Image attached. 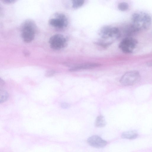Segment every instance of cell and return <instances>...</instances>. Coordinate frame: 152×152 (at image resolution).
<instances>
[{"instance_id":"1","label":"cell","mask_w":152,"mask_h":152,"mask_svg":"<svg viewBox=\"0 0 152 152\" xmlns=\"http://www.w3.org/2000/svg\"><path fill=\"white\" fill-rule=\"evenodd\" d=\"M132 20V24L139 31L147 29L151 23V16L143 12H137L133 13Z\"/></svg>"},{"instance_id":"2","label":"cell","mask_w":152,"mask_h":152,"mask_svg":"<svg viewBox=\"0 0 152 152\" xmlns=\"http://www.w3.org/2000/svg\"><path fill=\"white\" fill-rule=\"evenodd\" d=\"M36 29V25L32 21L28 20L24 23L21 28V36L24 42L28 43L34 39Z\"/></svg>"},{"instance_id":"3","label":"cell","mask_w":152,"mask_h":152,"mask_svg":"<svg viewBox=\"0 0 152 152\" xmlns=\"http://www.w3.org/2000/svg\"><path fill=\"white\" fill-rule=\"evenodd\" d=\"M140 78V75L138 71H130L126 72L122 76L120 82L124 86H132L138 82Z\"/></svg>"},{"instance_id":"4","label":"cell","mask_w":152,"mask_h":152,"mask_svg":"<svg viewBox=\"0 0 152 152\" xmlns=\"http://www.w3.org/2000/svg\"><path fill=\"white\" fill-rule=\"evenodd\" d=\"M99 34L101 37L104 39L110 38L116 39L120 36V31L118 28L107 26L102 27L100 30Z\"/></svg>"},{"instance_id":"5","label":"cell","mask_w":152,"mask_h":152,"mask_svg":"<svg viewBox=\"0 0 152 152\" xmlns=\"http://www.w3.org/2000/svg\"><path fill=\"white\" fill-rule=\"evenodd\" d=\"M137 41L131 37H127L123 39L119 45V48L125 53H132L136 47Z\"/></svg>"},{"instance_id":"6","label":"cell","mask_w":152,"mask_h":152,"mask_svg":"<svg viewBox=\"0 0 152 152\" xmlns=\"http://www.w3.org/2000/svg\"><path fill=\"white\" fill-rule=\"evenodd\" d=\"M49 43L50 47L53 49L59 50L65 47L66 44V40L63 35L57 34L50 37Z\"/></svg>"},{"instance_id":"7","label":"cell","mask_w":152,"mask_h":152,"mask_svg":"<svg viewBox=\"0 0 152 152\" xmlns=\"http://www.w3.org/2000/svg\"><path fill=\"white\" fill-rule=\"evenodd\" d=\"M88 144L92 147L97 148H101L105 147L107 142L97 135H93L87 140Z\"/></svg>"},{"instance_id":"8","label":"cell","mask_w":152,"mask_h":152,"mask_svg":"<svg viewBox=\"0 0 152 152\" xmlns=\"http://www.w3.org/2000/svg\"><path fill=\"white\" fill-rule=\"evenodd\" d=\"M49 23L52 26L59 28H63L67 23L66 17L61 14H60L56 18L50 19Z\"/></svg>"},{"instance_id":"9","label":"cell","mask_w":152,"mask_h":152,"mask_svg":"<svg viewBox=\"0 0 152 152\" xmlns=\"http://www.w3.org/2000/svg\"><path fill=\"white\" fill-rule=\"evenodd\" d=\"M101 66V65L98 63H87L72 67L69 69V70L71 72H74L81 69H92L99 66Z\"/></svg>"},{"instance_id":"10","label":"cell","mask_w":152,"mask_h":152,"mask_svg":"<svg viewBox=\"0 0 152 152\" xmlns=\"http://www.w3.org/2000/svg\"><path fill=\"white\" fill-rule=\"evenodd\" d=\"M138 136L136 131L131 130L123 132L122 134L121 137L124 139L133 140L137 138Z\"/></svg>"},{"instance_id":"11","label":"cell","mask_w":152,"mask_h":152,"mask_svg":"<svg viewBox=\"0 0 152 152\" xmlns=\"http://www.w3.org/2000/svg\"><path fill=\"white\" fill-rule=\"evenodd\" d=\"M139 31L132 24L126 26L124 29V32L128 36L134 35Z\"/></svg>"},{"instance_id":"12","label":"cell","mask_w":152,"mask_h":152,"mask_svg":"<svg viewBox=\"0 0 152 152\" xmlns=\"http://www.w3.org/2000/svg\"><path fill=\"white\" fill-rule=\"evenodd\" d=\"M106 123L104 117L102 115L98 116L95 122V125L98 128H102L105 126Z\"/></svg>"},{"instance_id":"13","label":"cell","mask_w":152,"mask_h":152,"mask_svg":"<svg viewBox=\"0 0 152 152\" xmlns=\"http://www.w3.org/2000/svg\"><path fill=\"white\" fill-rule=\"evenodd\" d=\"M8 97V94L5 90L0 89V103H3L6 101Z\"/></svg>"},{"instance_id":"14","label":"cell","mask_w":152,"mask_h":152,"mask_svg":"<svg viewBox=\"0 0 152 152\" xmlns=\"http://www.w3.org/2000/svg\"><path fill=\"white\" fill-rule=\"evenodd\" d=\"M118 8L120 11H125L128 9L129 5L125 2H121L118 4Z\"/></svg>"},{"instance_id":"15","label":"cell","mask_w":152,"mask_h":152,"mask_svg":"<svg viewBox=\"0 0 152 152\" xmlns=\"http://www.w3.org/2000/svg\"><path fill=\"white\" fill-rule=\"evenodd\" d=\"M84 1L83 0H74L72 1V7L75 8L81 6L84 3Z\"/></svg>"},{"instance_id":"16","label":"cell","mask_w":152,"mask_h":152,"mask_svg":"<svg viewBox=\"0 0 152 152\" xmlns=\"http://www.w3.org/2000/svg\"><path fill=\"white\" fill-rule=\"evenodd\" d=\"M56 72L53 70H50L47 71L45 74V76L47 77H50L53 76Z\"/></svg>"},{"instance_id":"17","label":"cell","mask_w":152,"mask_h":152,"mask_svg":"<svg viewBox=\"0 0 152 152\" xmlns=\"http://www.w3.org/2000/svg\"><path fill=\"white\" fill-rule=\"evenodd\" d=\"M61 106L63 108L66 109L69 107L70 105L67 103L64 102L61 103Z\"/></svg>"},{"instance_id":"18","label":"cell","mask_w":152,"mask_h":152,"mask_svg":"<svg viewBox=\"0 0 152 152\" xmlns=\"http://www.w3.org/2000/svg\"><path fill=\"white\" fill-rule=\"evenodd\" d=\"M2 1L5 3L9 4L15 2V1L13 0H4Z\"/></svg>"},{"instance_id":"19","label":"cell","mask_w":152,"mask_h":152,"mask_svg":"<svg viewBox=\"0 0 152 152\" xmlns=\"http://www.w3.org/2000/svg\"><path fill=\"white\" fill-rule=\"evenodd\" d=\"M4 81L0 77V85H2L4 84Z\"/></svg>"},{"instance_id":"20","label":"cell","mask_w":152,"mask_h":152,"mask_svg":"<svg viewBox=\"0 0 152 152\" xmlns=\"http://www.w3.org/2000/svg\"><path fill=\"white\" fill-rule=\"evenodd\" d=\"M147 64L148 66H151V61L149 62H148L147 63Z\"/></svg>"}]
</instances>
